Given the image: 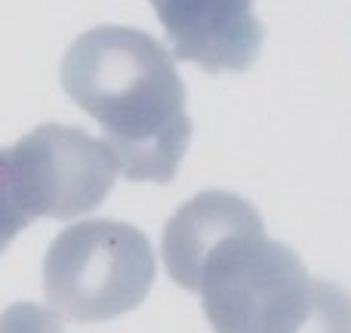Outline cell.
<instances>
[{
    "instance_id": "cell-4",
    "label": "cell",
    "mask_w": 351,
    "mask_h": 333,
    "mask_svg": "<svg viewBox=\"0 0 351 333\" xmlns=\"http://www.w3.org/2000/svg\"><path fill=\"white\" fill-rule=\"evenodd\" d=\"M10 173L28 219H74L96 210L117 182V158L105 139L65 124H43L6 148Z\"/></svg>"
},
{
    "instance_id": "cell-7",
    "label": "cell",
    "mask_w": 351,
    "mask_h": 333,
    "mask_svg": "<svg viewBox=\"0 0 351 333\" xmlns=\"http://www.w3.org/2000/svg\"><path fill=\"white\" fill-rule=\"evenodd\" d=\"M293 333H351V297L333 281L315 278L308 315Z\"/></svg>"
},
{
    "instance_id": "cell-1",
    "label": "cell",
    "mask_w": 351,
    "mask_h": 333,
    "mask_svg": "<svg viewBox=\"0 0 351 333\" xmlns=\"http://www.w3.org/2000/svg\"><path fill=\"white\" fill-rule=\"evenodd\" d=\"M62 90L99 121L133 182H170L191 142L185 84L173 53L139 28L99 25L65 49Z\"/></svg>"
},
{
    "instance_id": "cell-3",
    "label": "cell",
    "mask_w": 351,
    "mask_h": 333,
    "mask_svg": "<svg viewBox=\"0 0 351 333\" xmlns=\"http://www.w3.org/2000/svg\"><path fill=\"white\" fill-rule=\"evenodd\" d=\"M154 284V253L136 225L86 219L59 231L43 256V293L59 318L111 321L145 303Z\"/></svg>"
},
{
    "instance_id": "cell-9",
    "label": "cell",
    "mask_w": 351,
    "mask_h": 333,
    "mask_svg": "<svg viewBox=\"0 0 351 333\" xmlns=\"http://www.w3.org/2000/svg\"><path fill=\"white\" fill-rule=\"evenodd\" d=\"M0 333H65L59 315L34 303H16L0 312Z\"/></svg>"
},
{
    "instance_id": "cell-5",
    "label": "cell",
    "mask_w": 351,
    "mask_h": 333,
    "mask_svg": "<svg viewBox=\"0 0 351 333\" xmlns=\"http://www.w3.org/2000/svg\"><path fill=\"white\" fill-rule=\"evenodd\" d=\"M173 56L206 74L247 71L262 49L265 28L253 0H152Z\"/></svg>"
},
{
    "instance_id": "cell-8",
    "label": "cell",
    "mask_w": 351,
    "mask_h": 333,
    "mask_svg": "<svg viewBox=\"0 0 351 333\" xmlns=\"http://www.w3.org/2000/svg\"><path fill=\"white\" fill-rule=\"evenodd\" d=\"M31 219L22 210V200L16 194L12 185V173H10V154L6 148H0V253L12 244V238L22 229H28Z\"/></svg>"
},
{
    "instance_id": "cell-6",
    "label": "cell",
    "mask_w": 351,
    "mask_h": 333,
    "mask_svg": "<svg viewBox=\"0 0 351 333\" xmlns=\"http://www.w3.org/2000/svg\"><path fill=\"white\" fill-rule=\"evenodd\" d=\"M262 216L250 200L231 192H200L173 213L164 229V262L167 272L182 290H191V278L197 262L216 241L231 231L259 225Z\"/></svg>"
},
{
    "instance_id": "cell-2",
    "label": "cell",
    "mask_w": 351,
    "mask_h": 333,
    "mask_svg": "<svg viewBox=\"0 0 351 333\" xmlns=\"http://www.w3.org/2000/svg\"><path fill=\"white\" fill-rule=\"evenodd\" d=\"M191 293H200L216 333H293L308 315L315 278L287 244L265 238L259 222L206 250Z\"/></svg>"
}]
</instances>
